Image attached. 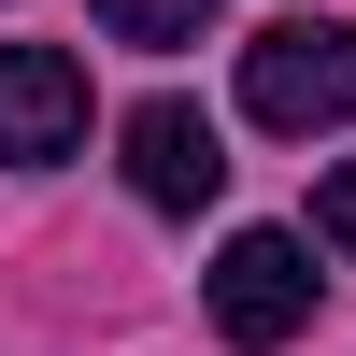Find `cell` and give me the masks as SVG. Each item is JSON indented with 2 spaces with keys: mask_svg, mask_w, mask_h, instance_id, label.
I'll return each instance as SVG.
<instances>
[{
  "mask_svg": "<svg viewBox=\"0 0 356 356\" xmlns=\"http://www.w3.org/2000/svg\"><path fill=\"white\" fill-rule=\"evenodd\" d=\"M86 157V57L72 43H0V171Z\"/></svg>",
  "mask_w": 356,
  "mask_h": 356,
  "instance_id": "cell-3",
  "label": "cell"
},
{
  "mask_svg": "<svg viewBox=\"0 0 356 356\" xmlns=\"http://www.w3.org/2000/svg\"><path fill=\"white\" fill-rule=\"evenodd\" d=\"M114 143H129V186L157 200V214H200V200L228 186V143H214V114H186V100H143Z\"/></svg>",
  "mask_w": 356,
  "mask_h": 356,
  "instance_id": "cell-4",
  "label": "cell"
},
{
  "mask_svg": "<svg viewBox=\"0 0 356 356\" xmlns=\"http://www.w3.org/2000/svg\"><path fill=\"white\" fill-rule=\"evenodd\" d=\"M243 114H257V129H285V143L356 129V29H342V15L257 29V43H243Z\"/></svg>",
  "mask_w": 356,
  "mask_h": 356,
  "instance_id": "cell-1",
  "label": "cell"
},
{
  "mask_svg": "<svg viewBox=\"0 0 356 356\" xmlns=\"http://www.w3.org/2000/svg\"><path fill=\"white\" fill-rule=\"evenodd\" d=\"M214 328L243 356H271V342L314 328V243H300V228H243V243L214 257Z\"/></svg>",
  "mask_w": 356,
  "mask_h": 356,
  "instance_id": "cell-2",
  "label": "cell"
},
{
  "mask_svg": "<svg viewBox=\"0 0 356 356\" xmlns=\"http://www.w3.org/2000/svg\"><path fill=\"white\" fill-rule=\"evenodd\" d=\"M314 243H328V257H356V157L314 186Z\"/></svg>",
  "mask_w": 356,
  "mask_h": 356,
  "instance_id": "cell-6",
  "label": "cell"
},
{
  "mask_svg": "<svg viewBox=\"0 0 356 356\" xmlns=\"http://www.w3.org/2000/svg\"><path fill=\"white\" fill-rule=\"evenodd\" d=\"M100 29L143 43V57H171V43H200V0H100Z\"/></svg>",
  "mask_w": 356,
  "mask_h": 356,
  "instance_id": "cell-5",
  "label": "cell"
}]
</instances>
